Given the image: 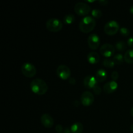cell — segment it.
Here are the masks:
<instances>
[{
  "instance_id": "obj_33",
  "label": "cell",
  "mask_w": 133,
  "mask_h": 133,
  "mask_svg": "<svg viewBox=\"0 0 133 133\" xmlns=\"http://www.w3.org/2000/svg\"><path fill=\"white\" fill-rule=\"evenodd\" d=\"M131 116L133 117V107L131 109Z\"/></svg>"
},
{
  "instance_id": "obj_11",
  "label": "cell",
  "mask_w": 133,
  "mask_h": 133,
  "mask_svg": "<svg viewBox=\"0 0 133 133\" xmlns=\"http://www.w3.org/2000/svg\"><path fill=\"white\" fill-rule=\"evenodd\" d=\"M40 122H41L42 125L46 128H51L53 127L54 124L53 117L50 114H46V113L42 115L40 118Z\"/></svg>"
},
{
  "instance_id": "obj_35",
  "label": "cell",
  "mask_w": 133,
  "mask_h": 133,
  "mask_svg": "<svg viewBox=\"0 0 133 133\" xmlns=\"http://www.w3.org/2000/svg\"><path fill=\"white\" fill-rule=\"evenodd\" d=\"M88 1V3H92V2H94L95 1Z\"/></svg>"
},
{
  "instance_id": "obj_14",
  "label": "cell",
  "mask_w": 133,
  "mask_h": 133,
  "mask_svg": "<svg viewBox=\"0 0 133 133\" xmlns=\"http://www.w3.org/2000/svg\"><path fill=\"white\" fill-rule=\"evenodd\" d=\"M87 60L91 64H96L99 62V55L96 52H90L87 56Z\"/></svg>"
},
{
  "instance_id": "obj_34",
  "label": "cell",
  "mask_w": 133,
  "mask_h": 133,
  "mask_svg": "<svg viewBox=\"0 0 133 133\" xmlns=\"http://www.w3.org/2000/svg\"><path fill=\"white\" fill-rule=\"evenodd\" d=\"M131 130L132 131V132H133V124L131 125Z\"/></svg>"
},
{
  "instance_id": "obj_8",
  "label": "cell",
  "mask_w": 133,
  "mask_h": 133,
  "mask_svg": "<svg viewBox=\"0 0 133 133\" xmlns=\"http://www.w3.org/2000/svg\"><path fill=\"white\" fill-rule=\"evenodd\" d=\"M99 51L103 56L106 58H109L112 56L114 57L115 53V48L110 44H105L100 48Z\"/></svg>"
},
{
  "instance_id": "obj_10",
  "label": "cell",
  "mask_w": 133,
  "mask_h": 133,
  "mask_svg": "<svg viewBox=\"0 0 133 133\" xmlns=\"http://www.w3.org/2000/svg\"><path fill=\"white\" fill-rule=\"evenodd\" d=\"M88 45L90 49L96 50L100 45L99 36L96 34H91L88 38Z\"/></svg>"
},
{
  "instance_id": "obj_24",
  "label": "cell",
  "mask_w": 133,
  "mask_h": 133,
  "mask_svg": "<svg viewBox=\"0 0 133 133\" xmlns=\"http://www.w3.org/2000/svg\"><path fill=\"white\" fill-rule=\"evenodd\" d=\"M119 74H118V71H113L111 74L112 79V80L114 81H116V80H118V78H119Z\"/></svg>"
},
{
  "instance_id": "obj_20",
  "label": "cell",
  "mask_w": 133,
  "mask_h": 133,
  "mask_svg": "<svg viewBox=\"0 0 133 133\" xmlns=\"http://www.w3.org/2000/svg\"><path fill=\"white\" fill-rule=\"evenodd\" d=\"M112 60L114 61L115 64H117V65L122 64L123 62V61H124V57H123L122 54L118 53V54H116L115 55H114Z\"/></svg>"
},
{
  "instance_id": "obj_13",
  "label": "cell",
  "mask_w": 133,
  "mask_h": 133,
  "mask_svg": "<svg viewBox=\"0 0 133 133\" xmlns=\"http://www.w3.org/2000/svg\"><path fill=\"white\" fill-rule=\"evenodd\" d=\"M118 87V83L114 81H112L107 83L106 84L104 85L103 87V90L107 94H110L113 93L115 92L117 90Z\"/></svg>"
},
{
  "instance_id": "obj_26",
  "label": "cell",
  "mask_w": 133,
  "mask_h": 133,
  "mask_svg": "<svg viewBox=\"0 0 133 133\" xmlns=\"http://www.w3.org/2000/svg\"><path fill=\"white\" fill-rule=\"evenodd\" d=\"M55 130L58 133H62V132L63 131V127L61 124H58L57 125H56Z\"/></svg>"
},
{
  "instance_id": "obj_17",
  "label": "cell",
  "mask_w": 133,
  "mask_h": 133,
  "mask_svg": "<svg viewBox=\"0 0 133 133\" xmlns=\"http://www.w3.org/2000/svg\"><path fill=\"white\" fill-rule=\"evenodd\" d=\"M124 60L127 63L133 64V49H130L125 53Z\"/></svg>"
},
{
  "instance_id": "obj_25",
  "label": "cell",
  "mask_w": 133,
  "mask_h": 133,
  "mask_svg": "<svg viewBox=\"0 0 133 133\" xmlns=\"http://www.w3.org/2000/svg\"><path fill=\"white\" fill-rule=\"evenodd\" d=\"M93 90H94V92L97 95H99L101 93V91H102L101 90V87H100V86H99L98 84H97V85L94 87Z\"/></svg>"
},
{
  "instance_id": "obj_27",
  "label": "cell",
  "mask_w": 133,
  "mask_h": 133,
  "mask_svg": "<svg viewBox=\"0 0 133 133\" xmlns=\"http://www.w3.org/2000/svg\"><path fill=\"white\" fill-rule=\"evenodd\" d=\"M127 45L130 48H133V37H131L127 40Z\"/></svg>"
},
{
  "instance_id": "obj_12",
  "label": "cell",
  "mask_w": 133,
  "mask_h": 133,
  "mask_svg": "<svg viewBox=\"0 0 133 133\" xmlns=\"http://www.w3.org/2000/svg\"><path fill=\"white\" fill-rule=\"evenodd\" d=\"M97 83H98L96 80V77H94L92 75H88L84 79V87L88 89H94Z\"/></svg>"
},
{
  "instance_id": "obj_2",
  "label": "cell",
  "mask_w": 133,
  "mask_h": 133,
  "mask_svg": "<svg viewBox=\"0 0 133 133\" xmlns=\"http://www.w3.org/2000/svg\"><path fill=\"white\" fill-rule=\"evenodd\" d=\"M96 22L92 16H87L84 17L79 23V29L83 33H88L94 29Z\"/></svg>"
},
{
  "instance_id": "obj_22",
  "label": "cell",
  "mask_w": 133,
  "mask_h": 133,
  "mask_svg": "<svg viewBox=\"0 0 133 133\" xmlns=\"http://www.w3.org/2000/svg\"><path fill=\"white\" fill-rule=\"evenodd\" d=\"M102 12L99 9H95L92 10V16L93 18H99L102 16Z\"/></svg>"
},
{
  "instance_id": "obj_29",
  "label": "cell",
  "mask_w": 133,
  "mask_h": 133,
  "mask_svg": "<svg viewBox=\"0 0 133 133\" xmlns=\"http://www.w3.org/2000/svg\"><path fill=\"white\" fill-rule=\"evenodd\" d=\"M69 83H70L71 84H73V85H74V84H75V83H76V81H75V78H70V79H69Z\"/></svg>"
},
{
  "instance_id": "obj_23",
  "label": "cell",
  "mask_w": 133,
  "mask_h": 133,
  "mask_svg": "<svg viewBox=\"0 0 133 133\" xmlns=\"http://www.w3.org/2000/svg\"><path fill=\"white\" fill-rule=\"evenodd\" d=\"M119 32L123 36H128L130 35V31L126 27H122L119 30Z\"/></svg>"
},
{
  "instance_id": "obj_36",
  "label": "cell",
  "mask_w": 133,
  "mask_h": 133,
  "mask_svg": "<svg viewBox=\"0 0 133 133\" xmlns=\"http://www.w3.org/2000/svg\"><path fill=\"white\" fill-rule=\"evenodd\" d=\"M62 133H63V132H62Z\"/></svg>"
},
{
  "instance_id": "obj_18",
  "label": "cell",
  "mask_w": 133,
  "mask_h": 133,
  "mask_svg": "<svg viewBox=\"0 0 133 133\" xmlns=\"http://www.w3.org/2000/svg\"><path fill=\"white\" fill-rule=\"evenodd\" d=\"M75 18L73 14H68L64 17L63 22L66 25H71L75 22Z\"/></svg>"
},
{
  "instance_id": "obj_3",
  "label": "cell",
  "mask_w": 133,
  "mask_h": 133,
  "mask_svg": "<svg viewBox=\"0 0 133 133\" xmlns=\"http://www.w3.org/2000/svg\"><path fill=\"white\" fill-rule=\"evenodd\" d=\"M45 25L47 29L52 32H59L63 27L62 22L57 18H51L48 19Z\"/></svg>"
},
{
  "instance_id": "obj_6",
  "label": "cell",
  "mask_w": 133,
  "mask_h": 133,
  "mask_svg": "<svg viewBox=\"0 0 133 133\" xmlns=\"http://www.w3.org/2000/svg\"><path fill=\"white\" fill-rule=\"evenodd\" d=\"M91 7L86 3L79 2L74 6V11L79 16H86L90 12Z\"/></svg>"
},
{
  "instance_id": "obj_32",
  "label": "cell",
  "mask_w": 133,
  "mask_h": 133,
  "mask_svg": "<svg viewBox=\"0 0 133 133\" xmlns=\"http://www.w3.org/2000/svg\"><path fill=\"white\" fill-rule=\"evenodd\" d=\"M129 11H130V12L131 13V14H133V5H132V6H131V7H130Z\"/></svg>"
},
{
  "instance_id": "obj_16",
  "label": "cell",
  "mask_w": 133,
  "mask_h": 133,
  "mask_svg": "<svg viewBox=\"0 0 133 133\" xmlns=\"http://www.w3.org/2000/svg\"><path fill=\"white\" fill-rule=\"evenodd\" d=\"M83 124L80 122H76L74 123L70 127V129L72 133H82L83 131Z\"/></svg>"
},
{
  "instance_id": "obj_28",
  "label": "cell",
  "mask_w": 133,
  "mask_h": 133,
  "mask_svg": "<svg viewBox=\"0 0 133 133\" xmlns=\"http://www.w3.org/2000/svg\"><path fill=\"white\" fill-rule=\"evenodd\" d=\"M98 2L100 5H103V6H104V5H107L108 3H109V1H107V0H100V1H99Z\"/></svg>"
},
{
  "instance_id": "obj_15",
  "label": "cell",
  "mask_w": 133,
  "mask_h": 133,
  "mask_svg": "<svg viewBox=\"0 0 133 133\" xmlns=\"http://www.w3.org/2000/svg\"><path fill=\"white\" fill-rule=\"evenodd\" d=\"M107 78V73L103 69H100L97 70L96 74V79L97 83H102L105 81Z\"/></svg>"
},
{
  "instance_id": "obj_21",
  "label": "cell",
  "mask_w": 133,
  "mask_h": 133,
  "mask_svg": "<svg viewBox=\"0 0 133 133\" xmlns=\"http://www.w3.org/2000/svg\"><path fill=\"white\" fill-rule=\"evenodd\" d=\"M103 65L105 67L108 68H112L115 65L114 61L112 59H110V58H106L103 62Z\"/></svg>"
},
{
  "instance_id": "obj_9",
  "label": "cell",
  "mask_w": 133,
  "mask_h": 133,
  "mask_svg": "<svg viewBox=\"0 0 133 133\" xmlns=\"http://www.w3.org/2000/svg\"><path fill=\"white\" fill-rule=\"evenodd\" d=\"M94 101V96L92 92L85 91L81 96V102L82 105L85 107H89L93 104Z\"/></svg>"
},
{
  "instance_id": "obj_5",
  "label": "cell",
  "mask_w": 133,
  "mask_h": 133,
  "mask_svg": "<svg viewBox=\"0 0 133 133\" xmlns=\"http://www.w3.org/2000/svg\"><path fill=\"white\" fill-rule=\"evenodd\" d=\"M21 71L23 75L26 77H33L36 74V69L32 64L25 62L21 67Z\"/></svg>"
},
{
  "instance_id": "obj_7",
  "label": "cell",
  "mask_w": 133,
  "mask_h": 133,
  "mask_svg": "<svg viewBox=\"0 0 133 133\" xmlns=\"http://www.w3.org/2000/svg\"><path fill=\"white\" fill-rule=\"evenodd\" d=\"M71 70L66 65H60L57 69V75L62 80H68L71 77Z\"/></svg>"
},
{
  "instance_id": "obj_1",
  "label": "cell",
  "mask_w": 133,
  "mask_h": 133,
  "mask_svg": "<svg viewBox=\"0 0 133 133\" xmlns=\"http://www.w3.org/2000/svg\"><path fill=\"white\" fill-rule=\"evenodd\" d=\"M30 88L34 94L44 95L48 90V86L45 81L41 79H35L30 83Z\"/></svg>"
},
{
  "instance_id": "obj_4",
  "label": "cell",
  "mask_w": 133,
  "mask_h": 133,
  "mask_svg": "<svg viewBox=\"0 0 133 133\" xmlns=\"http://www.w3.org/2000/svg\"><path fill=\"white\" fill-rule=\"evenodd\" d=\"M120 30L119 24L115 20H110L105 24L104 27V31L105 33L109 36L116 35Z\"/></svg>"
},
{
  "instance_id": "obj_19",
  "label": "cell",
  "mask_w": 133,
  "mask_h": 133,
  "mask_svg": "<svg viewBox=\"0 0 133 133\" xmlns=\"http://www.w3.org/2000/svg\"><path fill=\"white\" fill-rule=\"evenodd\" d=\"M116 48L117 49V50L119 51L120 52H123L127 48V44L124 41H118L116 43L115 45Z\"/></svg>"
},
{
  "instance_id": "obj_30",
  "label": "cell",
  "mask_w": 133,
  "mask_h": 133,
  "mask_svg": "<svg viewBox=\"0 0 133 133\" xmlns=\"http://www.w3.org/2000/svg\"><path fill=\"white\" fill-rule=\"evenodd\" d=\"M63 133H72V132H71V129H68V128H66L64 129Z\"/></svg>"
},
{
  "instance_id": "obj_31",
  "label": "cell",
  "mask_w": 133,
  "mask_h": 133,
  "mask_svg": "<svg viewBox=\"0 0 133 133\" xmlns=\"http://www.w3.org/2000/svg\"><path fill=\"white\" fill-rule=\"evenodd\" d=\"M74 105L75 107H78L79 105V102L78 101H75L74 102Z\"/></svg>"
}]
</instances>
